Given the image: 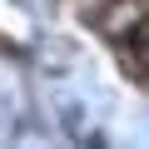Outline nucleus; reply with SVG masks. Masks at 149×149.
Segmentation results:
<instances>
[{
  "instance_id": "f257e3e1",
  "label": "nucleus",
  "mask_w": 149,
  "mask_h": 149,
  "mask_svg": "<svg viewBox=\"0 0 149 149\" xmlns=\"http://www.w3.org/2000/svg\"><path fill=\"white\" fill-rule=\"evenodd\" d=\"M129 50H134V65H139V70L149 74V20H144V25L134 30V40H129Z\"/></svg>"
}]
</instances>
